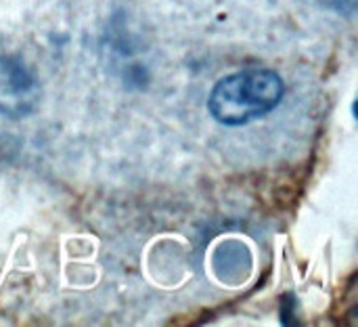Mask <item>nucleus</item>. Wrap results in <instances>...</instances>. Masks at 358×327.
Returning a JSON list of instances; mask_svg holds the SVG:
<instances>
[{
  "instance_id": "1",
  "label": "nucleus",
  "mask_w": 358,
  "mask_h": 327,
  "mask_svg": "<svg viewBox=\"0 0 358 327\" xmlns=\"http://www.w3.org/2000/svg\"><path fill=\"white\" fill-rule=\"evenodd\" d=\"M283 90V80L273 69H245L216 82L208 109L224 126H243L273 111Z\"/></svg>"
},
{
  "instance_id": "2",
  "label": "nucleus",
  "mask_w": 358,
  "mask_h": 327,
  "mask_svg": "<svg viewBox=\"0 0 358 327\" xmlns=\"http://www.w3.org/2000/svg\"><path fill=\"white\" fill-rule=\"evenodd\" d=\"M40 103V82L15 57L0 55V113L25 118Z\"/></svg>"
}]
</instances>
